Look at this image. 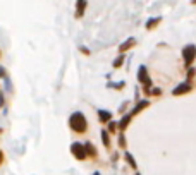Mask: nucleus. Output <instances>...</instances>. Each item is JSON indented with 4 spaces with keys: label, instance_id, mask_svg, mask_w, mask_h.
Listing matches in <instances>:
<instances>
[{
    "label": "nucleus",
    "instance_id": "1",
    "mask_svg": "<svg viewBox=\"0 0 196 175\" xmlns=\"http://www.w3.org/2000/svg\"><path fill=\"white\" fill-rule=\"evenodd\" d=\"M69 124H71V127H72L74 130H78V132H83V130L86 129L84 115H83V113H79V112H76V113H72V115H71Z\"/></svg>",
    "mask_w": 196,
    "mask_h": 175
},
{
    "label": "nucleus",
    "instance_id": "2",
    "mask_svg": "<svg viewBox=\"0 0 196 175\" xmlns=\"http://www.w3.org/2000/svg\"><path fill=\"white\" fill-rule=\"evenodd\" d=\"M182 55H184V62H186V65H191L193 60H194V57H196V48H194L193 45L186 46L184 52H182Z\"/></svg>",
    "mask_w": 196,
    "mask_h": 175
},
{
    "label": "nucleus",
    "instance_id": "3",
    "mask_svg": "<svg viewBox=\"0 0 196 175\" xmlns=\"http://www.w3.org/2000/svg\"><path fill=\"white\" fill-rule=\"evenodd\" d=\"M86 146H83V144H79V142H74L72 144V153H74V156L76 158H79V160H84V156H86Z\"/></svg>",
    "mask_w": 196,
    "mask_h": 175
},
{
    "label": "nucleus",
    "instance_id": "4",
    "mask_svg": "<svg viewBox=\"0 0 196 175\" xmlns=\"http://www.w3.org/2000/svg\"><path fill=\"white\" fill-rule=\"evenodd\" d=\"M139 81L144 82L146 86H150V79H148V76H146V69L144 67H139Z\"/></svg>",
    "mask_w": 196,
    "mask_h": 175
},
{
    "label": "nucleus",
    "instance_id": "5",
    "mask_svg": "<svg viewBox=\"0 0 196 175\" xmlns=\"http://www.w3.org/2000/svg\"><path fill=\"white\" fill-rule=\"evenodd\" d=\"M188 91H189V84H181L174 90V94H182V93H188Z\"/></svg>",
    "mask_w": 196,
    "mask_h": 175
},
{
    "label": "nucleus",
    "instance_id": "6",
    "mask_svg": "<svg viewBox=\"0 0 196 175\" xmlns=\"http://www.w3.org/2000/svg\"><path fill=\"white\" fill-rule=\"evenodd\" d=\"M98 115H100V120H103V122H107V120H110V112H103V110H100L98 112Z\"/></svg>",
    "mask_w": 196,
    "mask_h": 175
},
{
    "label": "nucleus",
    "instance_id": "7",
    "mask_svg": "<svg viewBox=\"0 0 196 175\" xmlns=\"http://www.w3.org/2000/svg\"><path fill=\"white\" fill-rule=\"evenodd\" d=\"M133 43H134V40H127L126 43H124V45H121V50H122V52H124V50H127L131 45H133Z\"/></svg>",
    "mask_w": 196,
    "mask_h": 175
},
{
    "label": "nucleus",
    "instance_id": "8",
    "mask_svg": "<svg viewBox=\"0 0 196 175\" xmlns=\"http://www.w3.org/2000/svg\"><path fill=\"white\" fill-rule=\"evenodd\" d=\"M102 138H103V142H105V146H108V136H107V130H102Z\"/></svg>",
    "mask_w": 196,
    "mask_h": 175
},
{
    "label": "nucleus",
    "instance_id": "9",
    "mask_svg": "<svg viewBox=\"0 0 196 175\" xmlns=\"http://www.w3.org/2000/svg\"><path fill=\"white\" fill-rule=\"evenodd\" d=\"M83 7H84V0H79L78 2V15L83 12Z\"/></svg>",
    "mask_w": 196,
    "mask_h": 175
},
{
    "label": "nucleus",
    "instance_id": "10",
    "mask_svg": "<svg viewBox=\"0 0 196 175\" xmlns=\"http://www.w3.org/2000/svg\"><path fill=\"white\" fill-rule=\"evenodd\" d=\"M86 149H88V153H89V155H95V149H93V146L89 144V142L86 144Z\"/></svg>",
    "mask_w": 196,
    "mask_h": 175
},
{
    "label": "nucleus",
    "instance_id": "11",
    "mask_svg": "<svg viewBox=\"0 0 196 175\" xmlns=\"http://www.w3.org/2000/svg\"><path fill=\"white\" fill-rule=\"evenodd\" d=\"M126 158H127V161H129V163H131V165H133V167H136V163H134V160H133V156H131L129 153H127V155H126Z\"/></svg>",
    "mask_w": 196,
    "mask_h": 175
},
{
    "label": "nucleus",
    "instance_id": "12",
    "mask_svg": "<svg viewBox=\"0 0 196 175\" xmlns=\"http://www.w3.org/2000/svg\"><path fill=\"white\" fill-rule=\"evenodd\" d=\"M121 62H122V57H121V59H117V60H115V63H114V65H115V67H119V65H121Z\"/></svg>",
    "mask_w": 196,
    "mask_h": 175
},
{
    "label": "nucleus",
    "instance_id": "13",
    "mask_svg": "<svg viewBox=\"0 0 196 175\" xmlns=\"http://www.w3.org/2000/svg\"><path fill=\"white\" fill-rule=\"evenodd\" d=\"M188 76H189V77H193V76H194V69H189V72H188Z\"/></svg>",
    "mask_w": 196,
    "mask_h": 175
},
{
    "label": "nucleus",
    "instance_id": "14",
    "mask_svg": "<svg viewBox=\"0 0 196 175\" xmlns=\"http://www.w3.org/2000/svg\"><path fill=\"white\" fill-rule=\"evenodd\" d=\"M155 23H157L155 19H152V21H150V23H148V28H152V26H153V24H155Z\"/></svg>",
    "mask_w": 196,
    "mask_h": 175
},
{
    "label": "nucleus",
    "instance_id": "15",
    "mask_svg": "<svg viewBox=\"0 0 196 175\" xmlns=\"http://www.w3.org/2000/svg\"><path fill=\"white\" fill-rule=\"evenodd\" d=\"M4 74H5V72H4V69L0 67V76H4Z\"/></svg>",
    "mask_w": 196,
    "mask_h": 175
},
{
    "label": "nucleus",
    "instance_id": "16",
    "mask_svg": "<svg viewBox=\"0 0 196 175\" xmlns=\"http://www.w3.org/2000/svg\"><path fill=\"white\" fill-rule=\"evenodd\" d=\"M2 101H4V98H2V94H0V105H2Z\"/></svg>",
    "mask_w": 196,
    "mask_h": 175
},
{
    "label": "nucleus",
    "instance_id": "17",
    "mask_svg": "<svg viewBox=\"0 0 196 175\" xmlns=\"http://www.w3.org/2000/svg\"><path fill=\"white\" fill-rule=\"evenodd\" d=\"M0 158H2V153H0Z\"/></svg>",
    "mask_w": 196,
    "mask_h": 175
}]
</instances>
